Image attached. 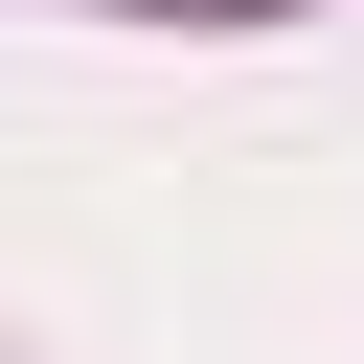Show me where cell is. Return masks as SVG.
<instances>
[{
    "label": "cell",
    "mask_w": 364,
    "mask_h": 364,
    "mask_svg": "<svg viewBox=\"0 0 364 364\" xmlns=\"http://www.w3.org/2000/svg\"><path fill=\"white\" fill-rule=\"evenodd\" d=\"M182 23H250V0H182Z\"/></svg>",
    "instance_id": "obj_1"
}]
</instances>
